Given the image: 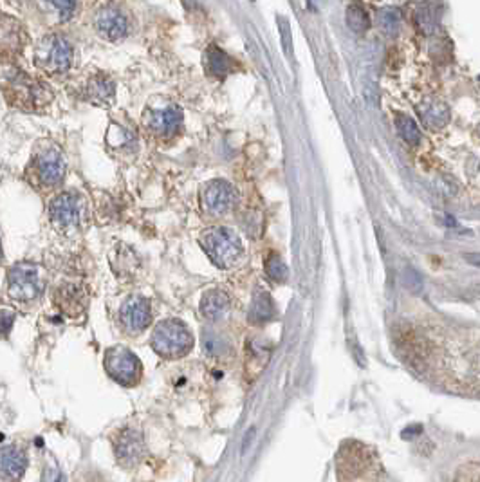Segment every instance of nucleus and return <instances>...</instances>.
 Returning <instances> with one entry per match:
<instances>
[{
  "mask_svg": "<svg viewBox=\"0 0 480 482\" xmlns=\"http://www.w3.org/2000/svg\"><path fill=\"white\" fill-rule=\"evenodd\" d=\"M114 454L117 463L125 468L140 465L144 456V441L138 430L125 429L114 439Z\"/></svg>",
  "mask_w": 480,
  "mask_h": 482,
  "instance_id": "obj_9",
  "label": "nucleus"
},
{
  "mask_svg": "<svg viewBox=\"0 0 480 482\" xmlns=\"http://www.w3.org/2000/svg\"><path fill=\"white\" fill-rule=\"evenodd\" d=\"M42 482H67V479H65V475H63L58 466H45Z\"/></svg>",
  "mask_w": 480,
  "mask_h": 482,
  "instance_id": "obj_29",
  "label": "nucleus"
},
{
  "mask_svg": "<svg viewBox=\"0 0 480 482\" xmlns=\"http://www.w3.org/2000/svg\"><path fill=\"white\" fill-rule=\"evenodd\" d=\"M265 273L273 282H285L289 276L288 266L283 264L282 258L279 255H270V258L265 260Z\"/></svg>",
  "mask_w": 480,
  "mask_h": 482,
  "instance_id": "obj_25",
  "label": "nucleus"
},
{
  "mask_svg": "<svg viewBox=\"0 0 480 482\" xmlns=\"http://www.w3.org/2000/svg\"><path fill=\"white\" fill-rule=\"evenodd\" d=\"M114 94H116V85H114V81L108 76H105V74L94 76L89 81V85H87V96H89L90 101H94V103H113Z\"/></svg>",
  "mask_w": 480,
  "mask_h": 482,
  "instance_id": "obj_20",
  "label": "nucleus"
},
{
  "mask_svg": "<svg viewBox=\"0 0 480 482\" xmlns=\"http://www.w3.org/2000/svg\"><path fill=\"white\" fill-rule=\"evenodd\" d=\"M347 26L352 29L354 33L361 35L368 29L370 26V20H368V13L365 11V8L361 4H352L347 9Z\"/></svg>",
  "mask_w": 480,
  "mask_h": 482,
  "instance_id": "obj_23",
  "label": "nucleus"
},
{
  "mask_svg": "<svg viewBox=\"0 0 480 482\" xmlns=\"http://www.w3.org/2000/svg\"><path fill=\"white\" fill-rule=\"evenodd\" d=\"M417 113L421 116L422 125L431 132L445 128L449 122L448 105L445 101H440V99H427V101H422L417 107Z\"/></svg>",
  "mask_w": 480,
  "mask_h": 482,
  "instance_id": "obj_14",
  "label": "nucleus"
},
{
  "mask_svg": "<svg viewBox=\"0 0 480 482\" xmlns=\"http://www.w3.org/2000/svg\"><path fill=\"white\" fill-rule=\"evenodd\" d=\"M54 304L69 316H78L85 309V293L78 285L63 284L54 291Z\"/></svg>",
  "mask_w": 480,
  "mask_h": 482,
  "instance_id": "obj_15",
  "label": "nucleus"
},
{
  "mask_svg": "<svg viewBox=\"0 0 480 482\" xmlns=\"http://www.w3.org/2000/svg\"><path fill=\"white\" fill-rule=\"evenodd\" d=\"M183 123V113L177 105L166 103L159 107H152L144 114V125L152 134L159 138H170L179 131Z\"/></svg>",
  "mask_w": 480,
  "mask_h": 482,
  "instance_id": "obj_8",
  "label": "nucleus"
},
{
  "mask_svg": "<svg viewBox=\"0 0 480 482\" xmlns=\"http://www.w3.org/2000/svg\"><path fill=\"white\" fill-rule=\"evenodd\" d=\"M0 257H2V244H0Z\"/></svg>",
  "mask_w": 480,
  "mask_h": 482,
  "instance_id": "obj_31",
  "label": "nucleus"
},
{
  "mask_svg": "<svg viewBox=\"0 0 480 482\" xmlns=\"http://www.w3.org/2000/svg\"><path fill=\"white\" fill-rule=\"evenodd\" d=\"M395 126H397V132H399V135L406 143L419 144V141H421V131H419V126L415 125L412 117L399 114L397 119H395Z\"/></svg>",
  "mask_w": 480,
  "mask_h": 482,
  "instance_id": "obj_24",
  "label": "nucleus"
},
{
  "mask_svg": "<svg viewBox=\"0 0 480 482\" xmlns=\"http://www.w3.org/2000/svg\"><path fill=\"white\" fill-rule=\"evenodd\" d=\"M279 26H280V33H282L283 49H285V53H291V33H289V22L285 20V18H279Z\"/></svg>",
  "mask_w": 480,
  "mask_h": 482,
  "instance_id": "obj_30",
  "label": "nucleus"
},
{
  "mask_svg": "<svg viewBox=\"0 0 480 482\" xmlns=\"http://www.w3.org/2000/svg\"><path fill=\"white\" fill-rule=\"evenodd\" d=\"M20 2H26V0H20Z\"/></svg>",
  "mask_w": 480,
  "mask_h": 482,
  "instance_id": "obj_32",
  "label": "nucleus"
},
{
  "mask_svg": "<svg viewBox=\"0 0 480 482\" xmlns=\"http://www.w3.org/2000/svg\"><path fill=\"white\" fill-rule=\"evenodd\" d=\"M237 190L229 185L228 181L215 179L210 181L201 192V203L202 208L206 210L210 215H226L231 212L237 204Z\"/></svg>",
  "mask_w": 480,
  "mask_h": 482,
  "instance_id": "obj_6",
  "label": "nucleus"
},
{
  "mask_svg": "<svg viewBox=\"0 0 480 482\" xmlns=\"http://www.w3.org/2000/svg\"><path fill=\"white\" fill-rule=\"evenodd\" d=\"M15 320H17V316H15L13 311H9V309L0 311V340L8 338L11 329H13Z\"/></svg>",
  "mask_w": 480,
  "mask_h": 482,
  "instance_id": "obj_28",
  "label": "nucleus"
},
{
  "mask_svg": "<svg viewBox=\"0 0 480 482\" xmlns=\"http://www.w3.org/2000/svg\"><path fill=\"white\" fill-rule=\"evenodd\" d=\"M27 468V457L20 448H0V479L4 482H18Z\"/></svg>",
  "mask_w": 480,
  "mask_h": 482,
  "instance_id": "obj_13",
  "label": "nucleus"
},
{
  "mask_svg": "<svg viewBox=\"0 0 480 482\" xmlns=\"http://www.w3.org/2000/svg\"><path fill=\"white\" fill-rule=\"evenodd\" d=\"M96 31L104 36L105 40L117 42L125 38L129 33V20L125 15L114 6H105L98 11L94 20Z\"/></svg>",
  "mask_w": 480,
  "mask_h": 482,
  "instance_id": "obj_11",
  "label": "nucleus"
},
{
  "mask_svg": "<svg viewBox=\"0 0 480 482\" xmlns=\"http://www.w3.org/2000/svg\"><path fill=\"white\" fill-rule=\"evenodd\" d=\"M206 69L211 74H215V76H224V74H228L233 69V62H231V58H229L224 51L213 45V47H210L206 51Z\"/></svg>",
  "mask_w": 480,
  "mask_h": 482,
  "instance_id": "obj_21",
  "label": "nucleus"
},
{
  "mask_svg": "<svg viewBox=\"0 0 480 482\" xmlns=\"http://www.w3.org/2000/svg\"><path fill=\"white\" fill-rule=\"evenodd\" d=\"M44 271L36 264L20 262L8 273V293L18 302H33L44 293Z\"/></svg>",
  "mask_w": 480,
  "mask_h": 482,
  "instance_id": "obj_3",
  "label": "nucleus"
},
{
  "mask_svg": "<svg viewBox=\"0 0 480 482\" xmlns=\"http://www.w3.org/2000/svg\"><path fill=\"white\" fill-rule=\"evenodd\" d=\"M122 324L129 333L140 334L150 325L152 320V307L150 302L143 297L129 298L122 307L119 313Z\"/></svg>",
  "mask_w": 480,
  "mask_h": 482,
  "instance_id": "obj_10",
  "label": "nucleus"
},
{
  "mask_svg": "<svg viewBox=\"0 0 480 482\" xmlns=\"http://www.w3.org/2000/svg\"><path fill=\"white\" fill-rule=\"evenodd\" d=\"M201 246L219 267L235 266L242 255V242L229 228H210L201 235Z\"/></svg>",
  "mask_w": 480,
  "mask_h": 482,
  "instance_id": "obj_2",
  "label": "nucleus"
},
{
  "mask_svg": "<svg viewBox=\"0 0 480 482\" xmlns=\"http://www.w3.org/2000/svg\"><path fill=\"white\" fill-rule=\"evenodd\" d=\"M45 2H49L58 11L62 22L69 20L72 17V13H74V9H76V0H45Z\"/></svg>",
  "mask_w": 480,
  "mask_h": 482,
  "instance_id": "obj_27",
  "label": "nucleus"
},
{
  "mask_svg": "<svg viewBox=\"0 0 480 482\" xmlns=\"http://www.w3.org/2000/svg\"><path fill=\"white\" fill-rule=\"evenodd\" d=\"M229 309V298L224 291L219 289H211L204 293L201 300V313L210 320H217L220 316H224Z\"/></svg>",
  "mask_w": 480,
  "mask_h": 482,
  "instance_id": "obj_18",
  "label": "nucleus"
},
{
  "mask_svg": "<svg viewBox=\"0 0 480 482\" xmlns=\"http://www.w3.org/2000/svg\"><path fill=\"white\" fill-rule=\"evenodd\" d=\"M36 170H38L42 185H60L65 177V161H63L60 150L54 149V147H47V149L42 150L36 158Z\"/></svg>",
  "mask_w": 480,
  "mask_h": 482,
  "instance_id": "obj_12",
  "label": "nucleus"
},
{
  "mask_svg": "<svg viewBox=\"0 0 480 482\" xmlns=\"http://www.w3.org/2000/svg\"><path fill=\"white\" fill-rule=\"evenodd\" d=\"M105 370L119 385L132 387L141 379V361L125 347L108 349L105 354Z\"/></svg>",
  "mask_w": 480,
  "mask_h": 482,
  "instance_id": "obj_5",
  "label": "nucleus"
},
{
  "mask_svg": "<svg viewBox=\"0 0 480 482\" xmlns=\"http://www.w3.org/2000/svg\"><path fill=\"white\" fill-rule=\"evenodd\" d=\"M415 26H417L419 31L424 33V35L436 33L440 26L439 2H436V0L422 2V4L415 9Z\"/></svg>",
  "mask_w": 480,
  "mask_h": 482,
  "instance_id": "obj_17",
  "label": "nucleus"
},
{
  "mask_svg": "<svg viewBox=\"0 0 480 482\" xmlns=\"http://www.w3.org/2000/svg\"><path fill=\"white\" fill-rule=\"evenodd\" d=\"M152 347L159 356L177 360L192 351L193 336L183 322L165 320L154 331Z\"/></svg>",
  "mask_w": 480,
  "mask_h": 482,
  "instance_id": "obj_1",
  "label": "nucleus"
},
{
  "mask_svg": "<svg viewBox=\"0 0 480 482\" xmlns=\"http://www.w3.org/2000/svg\"><path fill=\"white\" fill-rule=\"evenodd\" d=\"M276 315V307H274L273 298L267 291L256 289L255 297H253L251 309H249V320L253 324H265Z\"/></svg>",
  "mask_w": 480,
  "mask_h": 482,
  "instance_id": "obj_19",
  "label": "nucleus"
},
{
  "mask_svg": "<svg viewBox=\"0 0 480 482\" xmlns=\"http://www.w3.org/2000/svg\"><path fill=\"white\" fill-rule=\"evenodd\" d=\"M379 26L386 35H397L401 27V15L397 9H385L379 13Z\"/></svg>",
  "mask_w": 480,
  "mask_h": 482,
  "instance_id": "obj_26",
  "label": "nucleus"
},
{
  "mask_svg": "<svg viewBox=\"0 0 480 482\" xmlns=\"http://www.w3.org/2000/svg\"><path fill=\"white\" fill-rule=\"evenodd\" d=\"M26 42L22 24L11 17L0 18V51L2 53H20Z\"/></svg>",
  "mask_w": 480,
  "mask_h": 482,
  "instance_id": "obj_16",
  "label": "nucleus"
},
{
  "mask_svg": "<svg viewBox=\"0 0 480 482\" xmlns=\"http://www.w3.org/2000/svg\"><path fill=\"white\" fill-rule=\"evenodd\" d=\"M35 63L42 71L65 72L72 63V47L63 36L47 35L35 47Z\"/></svg>",
  "mask_w": 480,
  "mask_h": 482,
  "instance_id": "obj_4",
  "label": "nucleus"
},
{
  "mask_svg": "<svg viewBox=\"0 0 480 482\" xmlns=\"http://www.w3.org/2000/svg\"><path fill=\"white\" fill-rule=\"evenodd\" d=\"M49 215L54 226L62 230H71L76 228L83 215V201L78 194L72 192H63L51 201Z\"/></svg>",
  "mask_w": 480,
  "mask_h": 482,
  "instance_id": "obj_7",
  "label": "nucleus"
},
{
  "mask_svg": "<svg viewBox=\"0 0 480 482\" xmlns=\"http://www.w3.org/2000/svg\"><path fill=\"white\" fill-rule=\"evenodd\" d=\"M202 347L208 356H222L229 351V343L224 336H220L215 331H204L202 336Z\"/></svg>",
  "mask_w": 480,
  "mask_h": 482,
  "instance_id": "obj_22",
  "label": "nucleus"
}]
</instances>
